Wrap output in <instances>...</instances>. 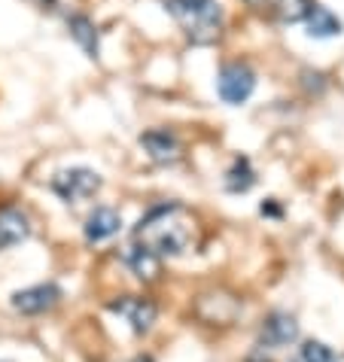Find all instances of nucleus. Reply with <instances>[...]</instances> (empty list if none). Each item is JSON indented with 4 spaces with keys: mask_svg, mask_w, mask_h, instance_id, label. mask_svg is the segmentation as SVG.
Instances as JSON below:
<instances>
[{
    "mask_svg": "<svg viewBox=\"0 0 344 362\" xmlns=\"http://www.w3.org/2000/svg\"><path fill=\"white\" fill-rule=\"evenodd\" d=\"M134 244L144 247L156 259L161 256H183L195 244V219L183 204L165 201L159 207H149L147 216L134 228Z\"/></svg>",
    "mask_w": 344,
    "mask_h": 362,
    "instance_id": "f257e3e1",
    "label": "nucleus"
},
{
    "mask_svg": "<svg viewBox=\"0 0 344 362\" xmlns=\"http://www.w3.org/2000/svg\"><path fill=\"white\" fill-rule=\"evenodd\" d=\"M165 9L183 25L192 43H214L222 31V9L217 0H161Z\"/></svg>",
    "mask_w": 344,
    "mask_h": 362,
    "instance_id": "f03ea898",
    "label": "nucleus"
},
{
    "mask_svg": "<svg viewBox=\"0 0 344 362\" xmlns=\"http://www.w3.org/2000/svg\"><path fill=\"white\" fill-rule=\"evenodd\" d=\"M52 192L62 198V201H86L92 198L98 189H101V177L95 174L92 168H67V170H58V174L52 177Z\"/></svg>",
    "mask_w": 344,
    "mask_h": 362,
    "instance_id": "7ed1b4c3",
    "label": "nucleus"
},
{
    "mask_svg": "<svg viewBox=\"0 0 344 362\" xmlns=\"http://www.w3.org/2000/svg\"><path fill=\"white\" fill-rule=\"evenodd\" d=\"M253 88H256V74H253V67L241 64V62L226 64V67L219 70V76H217V92L231 107H238V104H244V100H250Z\"/></svg>",
    "mask_w": 344,
    "mask_h": 362,
    "instance_id": "20e7f679",
    "label": "nucleus"
},
{
    "mask_svg": "<svg viewBox=\"0 0 344 362\" xmlns=\"http://www.w3.org/2000/svg\"><path fill=\"white\" fill-rule=\"evenodd\" d=\"M58 301H62V286H55V284H37V286L13 293V308L25 317L46 314V310H52Z\"/></svg>",
    "mask_w": 344,
    "mask_h": 362,
    "instance_id": "39448f33",
    "label": "nucleus"
},
{
    "mask_svg": "<svg viewBox=\"0 0 344 362\" xmlns=\"http://www.w3.org/2000/svg\"><path fill=\"white\" fill-rule=\"evenodd\" d=\"M110 310L119 314L134 332H149L156 323V305L149 298H137V296H122L116 301H110Z\"/></svg>",
    "mask_w": 344,
    "mask_h": 362,
    "instance_id": "423d86ee",
    "label": "nucleus"
},
{
    "mask_svg": "<svg viewBox=\"0 0 344 362\" xmlns=\"http://www.w3.org/2000/svg\"><path fill=\"white\" fill-rule=\"evenodd\" d=\"M140 146L147 149V156L159 165H171L180 158V140L177 134H171L168 128H153V132L140 134Z\"/></svg>",
    "mask_w": 344,
    "mask_h": 362,
    "instance_id": "0eeeda50",
    "label": "nucleus"
},
{
    "mask_svg": "<svg viewBox=\"0 0 344 362\" xmlns=\"http://www.w3.org/2000/svg\"><path fill=\"white\" fill-rule=\"evenodd\" d=\"M31 235V219L18 207H0V250L22 244Z\"/></svg>",
    "mask_w": 344,
    "mask_h": 362,
    "instance_id": "6e6552de",
    "label": "nucleus"
},
{
    "mask_svg": "<svg viewBox=\"0 0 344 362\" xmlns=\"http://www.w3.org/2000/svg\"><path fill=\"white\" fill-rule=\"evenodd\" d=\"M299 338V323H296V317H289V314H271L265 323H262V332H259V341L265 347H287L292 344V341Z\"/></svg>",
    "mask_w": 344,
    "mask_h": 362,
    "instance_id": "1a4fd4ad",
    "label": "nucleus"
},
{
    "mask_svg": "<svg viewBox=\"0 0 344 362\" xmlns=\"http://www.w3.org/2000/svg\"><path fill=\"white\" fill-rule=\"evenodd\" d=\"M122 228V216L113 207H95V214L86 219V240L88 244H101V240H110L113 235H119Z\"/></svg>",
    "mask_w": 344,
    "mask_h": 362,
    "instance_id": "9d476101",
    "label": "nucleus"
},
{
    "mask_svg": "<svg viewBox=\"0 0 344 362\" xmlns=\"http://www.w3.org/2000/svg\"><path fill=\"white\" fill-rule=\"evenodd\" d=\"M305 28H308V37L314 40H329V37H338L344 31L341 18L332 13V9L320 6V4H311L308 13H305Z\"/></svg>",
    "mask_w": 344,
    "mask_h": 362,
    "instance_id": "9b49d317",
    "label": "nucleus"
},
{
    "mask_svg": "<svg viewBox=\"0 0 344 362\" xmlns=\"http://www.w3.org/2000/svg\"><path fill=\"white\" fill-rule=\"evenodd\" d=\"M67 28H70V37H74L76 43L86 49V55L88 58H98V28L92 25V18L70 16L67 18Z\"/></svg>",
    "mask_w": 344,
    "mask_h": 362,
    "instance_id": "f8f14e48",
    "label": "nucleus"
},
{
    "mask_svg": "<svg viewBox=\"0 0 344 362\" xmlns=\"http://www.w3.org/2000/svg\"><path fill=\"white\" fill-rule=\"evenodd\" d=\"M253 183H256V174H253V168L244 156H238L235 162H231L229 174H226V189L229 192H247V189H253Z\"/></svg>",
    "mask_w": 344,
    "mask_h": 362,
    "instance_id": "ddd939ff",
    "label": "nucleus"
},
{
    "mask_svg": "<svg viewBox=\"0 0 344 362\" xmlns=\"http://www.w3.org/2000/svg\"><path fill=\"white\" fill-rule=\"evenodd\" d=\"M128 265H131V271H134V274L140 277V280H153L156 274H159V259L153 256V253H147L144 247H131L128 250Z\"/></svg>",
    "mask_w": 344,
    "mask_h": 362,
    "instance_id": "4468645a",
    "label": "nucleus"
},
{
    "mask_svg": "<svg viewBox=\"0 0 344 362\" xmlns=\"http://www.w3.org/2000/svg\"><path fill=\"white\" fill-rule=\"evenodd\" d=\"M299 362H336V354L323 344V341H305L302 344V354Z\"/></svg>",
    "mask_w": 344,
    "mask_h": 362,
    "instance_id": "2eb2a0df",
    "label": "nucleus"
},
{
    "mask_svg": "<svg viewBox=\"0 0 344 362\" xmlns=\"http://www.w3.org/2000/svg\"><path fill=\"white\" fill-rule=\"evenodd\" d=\"M262 214H268V216H280V210H277V204H271V201H268V204H262Z\"/></svg>",
    "mask_w": 344,
    "mask_h": 362,
    "instance_id": "dca6fc26",
    "label": "nucleus"
},
{
    "mask_svg": "<svg viewBox=\"0 0 344 362\" xmlns=\"http://www.w3.org/2000/svg\"><path fill=\"white\" fill-rule=\"evenodd\" d=\"M134 362H153V356H137Z\"/></svg>",
    "mask_w": 344,
    "mask_h": 362,
    "instance_id": "f3484780",
    "label": "nucleus"
},
{
    "mask_svg": "<svg viewBox=\"0 0 344 362\" xmlns=\"http://www.w3.org/2000/svg\"><path fill=\"white\" fill-rule=\"evenodd\" d=\"M43 4H49V6H55V0H43Z\"/></svg>",
    "mask_w": 344,
    "mask_h": 362,
    "instance_id": "a211bd4d",
    "label": "nucleus"
}]
</instances>
